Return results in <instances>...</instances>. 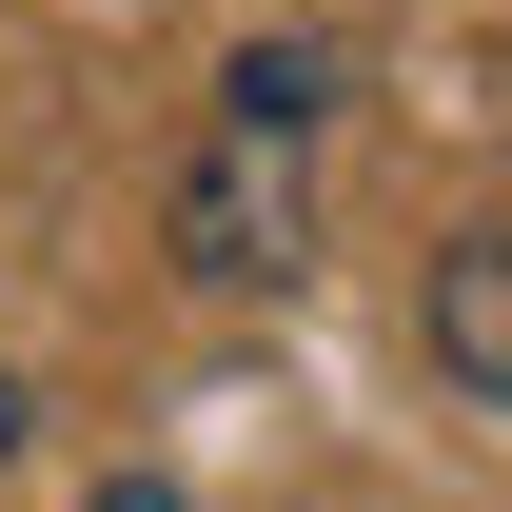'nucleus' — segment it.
I'll use <instances>...</instances> for the list:
<instances>
[{
	"label": "nucleus",
	"instance_id": "obj_3",
	"mask_svg": "<svg viewBox=\"0 0 512 512\" xmlns=\"http://www.w3.org/2000/svg\"><path fill=\"white\" fill-rule=\"evenodd\" d=\"M79 512H178V473H99V493H79Z\"/></svg>",
	"mask_w": 512,
	"mask_h": 512
},
{
	"label": "nucleus",
	"instance_id": "obj_1",
	"mask_svg": "<svg viewBox=\"0 0 512 512\" xmlns=\"http://www.w3.org/2000/svg\"><path fill=\"white\" fill-rule=\"evenodd\" d=\"M316 99H335L316 40H276V60L217 79V138H197V178H178V276L197 296H276L316 256Z\"/></svg>",
	"mask_w": 512,
	"mask_h": 512
},
{
	"label": "nucleus",
	"instance_id": "obj_2",
	"mask_svg": "<svg viewBox=\"0 0 512 512\" xmlns=\"http://www.w3.org/2000/svg\"><path fill=\"white\" fill-rule=\"evenodd\" d=\"M414 335H434V375L473 394V414H512V217L434 256V296H414Z\"/></svg>",
	"mask_w": 512,
	"mask_h": 512
},
{
	"label": "nucleus",
	"instance_id": "obj_4",
	"mask_svg": "<svg viewBox=\"0 0 512 512\" xmlns=\"http://www.w3.org/2000/svg\"><path fill=\"white\" fill-rule=\"evenodd\" d=\"M0 453H20V375H0Z\"/></svg>",
	"mask_w": 512,
	"mask_h": 512
}]
</instances>
